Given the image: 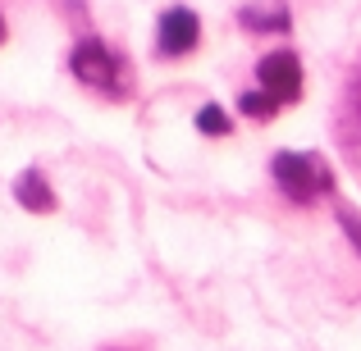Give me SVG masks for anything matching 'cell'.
<instances>
[{
  "mask_svg": "<svg viewBox=\"0 0 361 351\" xmlns=\"http://www.w3.org/2000/svg\"><path fill=\"white\" fill-rule=\"evenodd\" d=\"M197 132H202V137H229L233 119L224 115L220 106H202V110H197Z\"/></svg>",
  "mask_w": 361,
  "mask_h": 351,
  "instance_id": "obj_9",
  "label": "cell"
},
{
  "mask_svg": "<svg viewBox=\"0 0 361 351\" xmlns=\"http://www.w3.org/2000/svg\"><path fill=\"white\" fill-rule=\"evenodd\" d=\"M270 178L283 192V201L302 205V210L334 196V169H329V160L320 151H274Z\"/></svg>",
  "mask_w": 361,
  "mask_h": 351,
  "instance_id": "obj_2",
  "label": "cell"
},
{
  "mask_svg": "<svg viewBox=\"0 0 361 351\" xmlns=\"http://www.w3.org/2000/svg\"><path fill=\"white\" fill-rule=\"evenodd\" d=\"M238 27L247 37H288L293 9L288 0H247V5H238Z\"/></svg>",
  "mask_w": 361,
  "mask_h": 351,
  "instance_id": "obj_6",
  "label": "cell"
},
{
  "mask_svg": "<svg viewBox=\"0 0 361 351\" xmlns=\"http://www.w3.org/2000/svg\"><path fill=\"white\" fill-rule=\"evenodd\" d=\"M69 73L82 82L87 91L106 101H128L133 96V64L123 60V51L106 46L97 32H82L69 51Z\"/></svg>",
  "mask_w": 361,
  "mask_h": 351,
  "instance_id": "obj_1",
  "label": "cell"
},
{
  "mask_svg": "<svg viewBox=\"0 0 361 351\" xmlns=\"http://www.w3.org/2000/svg\"><path fill=\"white\" fill-rule=\"evenodd\" d=\"M279 101H274V96H265V91L261 87H247L243 91V96H238V115L243 119H252V123H270L274 115H279Z\"/></svg>",
  "mask_w": 361,
  "mask_h": 351,
  "instance_id": "obj_8",
  "label": "cell"
},
{
  "mask_svg": "<svg viewBox=\"0 0 361 351\" xmlns=\"http://www.w3.org/2000/svg\"><path fill=\"white\" fill-rule=\"evenodd\" d=\"M9 42V23H5V9H0V46Z\"/></svg>",
  "mask_w": 361,
  "mask_h": 351,
  "instance_id": "obj_11",
  "label": "cell"
},
{
  "mask_svg": "<svg viewBox=\"0 0 361 351\" xmlns=\"http://www.w3.org/2000/svg\"><path fill=\"white\" fill-rule=\"evenodd\" d=\"M302 55L288 51V46H279V51H265L261 60H256V87L265 91V96H274L279 106H298L302 101Z\"/></svg>",
  "mask_w": 361,
  "mask_h": 351,
  "instance_id": "obj_3",
  "label": "cell"
},
{
  "mask_svg": "<svg viewBox=\"0 0 361 351\" xmlns=\"http://www.w3.org/2000/svg\"><path fill=\"white\" fill-rule=\"evenodd\" d=\"M14 201L23 205V210H32V215H55L60 210V196H55V187L46 183L42 169H23V174L14 178Z\"/></svg>",
  "mask_w": 361,
  "mask_h": 351,
  "instance_id": "obj_7",
  "label": "cell"
},
{
  "mask_svg": "<svg viewBox=\"0 0 361 351\" xmlns=\"http://www.w3.org/2000/svg\"><path fill=\"white\" fill-rule=\"evenodd\" d=\"M106 351H142V347H106Z\"/></svg>",
  "mask_w": 361,
  "mask_h": 351,
  "instance_id": "obj_12",
  "label": "cell"
},
{
  "mask_svg": "<svg viewBox=\"0 0 361 351\" xmlns=\"http://www.w3.org/2000/svg\"><path fill=\"white\" fill-rule=\"evenodd\" d=\"M202 46V14L192 5H169L156 18V55L160 60H188Z\"/></svg>",
  "mask_w": 361,
  "mask_h": 351,
  "instance_id": "obj_5",
  "label": "cell"
},
{
  "mask_svg": "<svg viewBox=\"0 0 361 351\" xmlns=\"http://www.w3.org/2000/svg\"><path fill=\"white\" fill-rule=\"evenodd\" d=\"M334 219H338V229H343V237L353 242V251L361 255V210L348 205V201H334Z\"/></svg>",
  "mask_w": 361,
  "mask_h": 351,
  "instance_id": "obj_10",
  "label": "cell"
},
{
  "mask_svg": "<svg viewBox=\"0 0 361 351\" xmlns=\"http://www.w3.org/2000/svg\"><path fill=\"white\" fill-rule=\"evenodd\" d=\"M334 141L343 151L348 169L361 178V55L348 69V82H343V96H338V115H334Z\"/></svg>",
  "mask_w": 361,
  "mask_h": 351,
  "instance_id": "obj_4",
  "label": "cell"
}]
</instances>
